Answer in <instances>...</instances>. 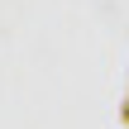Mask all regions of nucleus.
Returning a JSON list of instances; mask_svg holds the SVG:
<instances>
[{
  "label": "nucleus",
  "instance_id": "nucleus-1",
  "mask_svg": "<svg viewBox=\"0 0 129 129\" xmlns=\"http://www.w3.org/2000/svg\"><path fill=\"white\" fill-rule=\"evenodd\" d=\"M124 120H129V105H124Z\"/></svg>",
  "mask_w": 129,
  "mask_h": 129
}]
</instances>
